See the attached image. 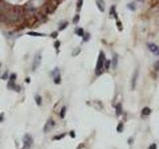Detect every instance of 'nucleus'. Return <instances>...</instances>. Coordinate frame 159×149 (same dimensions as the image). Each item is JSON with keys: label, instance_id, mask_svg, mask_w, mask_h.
<instances>
[{"label": "nucleus", "instance_id": "2f4dec72", "mask_svg": "<svg viewBox=\"0 0 159 149\" xmlns=\"http://www.w3.org/2000/svg\"><path fill=\"white\" fill-rule=\"evenodd\" d=\"M3 119H4V113L2 112V113H0V122L3 121Z\"/></svg>", "mask_w": 159, "mask_h": 149}, {"label": "nucleus", "instance_id": "aec40b11", "mask_svg": "<svg viewBox=\"0 0 159 149\" xmlns=\"http://www.w3.org/2000/svg\"><path fill=\"white\" fill-rule=\"evenodd\" d=\"M83 3H84V0H78V2H77V8H78V10H81L82 6H83Z\"/></svg>", "mask_w": 159, "mask_h": 149}, {"label": "nucleus", "instance_id": "2eb2a0df", "mask_svg": "<svg viewBox=\"0 0 159 149\" xmlns=\"http://www.w3.org/2000/svg\"><path fill=\"white\" fill-rule=\"evenodd\" d=\"M51 74H52V77H57V76H59V74H60V71H59V69H58V68H55V69H54V71H53L52 73H51Z\"/></svg>", "mask_w": 159, "mask_h": 149}, {"label": "nucleus", "instance_id": "b1692460", "mask_svg": "<svg viewBox=\"0 0 159 149\" xmlns=\"http://www.w3.org/2000/svg\"><path fill=\"white\" fill-rule=\"evenodd\" d=\"M79 21H80V15L77 14V15L74 17V19H73V22H74L75 24H77V23H79Z\"/></svg>", "mask_w": 159, "mask_h": 149}, {"label": "nucleus", "instance_id": "f3484780", "mask_svg": "<svg viewBox=\"0 0 159 149\" xmlns=\"http://www.w3.org/2000/svg\"><path fill=\"white\" fill-rule=\"evenodd\" d=\"M35 100H36V103L38 104V105H41V103H42V97H40V96H35Z\"/></svg>", "mask_w": 159, "mask_h": 149}, {"label": "nucleus", "instance_id": "4be33fe9", "mask_svg": "<svg viewBox=\"0 0 159 149\" xmlns=\"http://www.w3.org/2000/svg\"><path fill=\"white\" fill-rule=\"evenodd\" d=\"M83 37H84V39H83L84 41H85V42H87V41H89V40H90L91 35H90V33H85Z\"/></svg>", "mask_w": 159, "mask_h": 149}, {"label": "nucleus", "instance_id": "a878e982", "mask_svg": "<svg viewBox=\"0 0 159 149\" xmlns=\"http://www.w3.org/2000/svg\"><path fill=\"white\" fill-rule=\"evenodd\" d=\"M122 127H123V125H122V123L120 122V123L118 124L117 128H116V131H117V132H121V131H122Z\"/></svg>", "mask_w": 159, "mask_h": 149}, {"label": "nucleus", "instance_id": "cd10ccee", "mask_svg": "<svg viewBox=\"0 0 159 149\" xmlns=\"http://www.w3.org/2000/svg\"><path fill=\"white\" fill-rule=\"evenodd\" d=\"M154 69H155V71H159V61H157L154 64Z\"/></svg>", "mask_w": 159, "mask_h": 149}, {"label": "nucleus", "instance_id": "7ed1b4c3", "mask_svg": "<svg viewBox=\"0 0 159 149\" xmlns=\"http://www.w3.org/2000/svg\"><path fill=\"white\" fill-rule=\"evenodd\" d=\"M41 61H42V56L40 55V54H37V55L35 56V58H34V61H33V66H32L33 71L38 69L40 64H41Z\"/></svg>", "mask_w": 159, "mask_h": 149}, {"label": "nucleus", "instance_id": "393cba45", "mask_svg": "<svg viewBox=\"0 0 159 149\" xmlns=\"http://www.w3.org/2000/svg\"><path fill=\"white\" fill-rule=\"evenodd\" d=\"M67 26H68V22H65V23H63L61 26L59 27V30H60V31H62V30H64V29H65V28H66V27H67Z\"/></svg>", "mask_w": 159, "mask_h": 149}, {"label": "nucleus", "instance_id": "473e14b6", "mask_svg": "<svg viewBox=\"0 0 159 149\" xmlns=\"http://www.w3.org/2000/svg\"><path fill=\"white\" fill-rule=\"evenodd\" d=\"M153 54H154V55H155V56H159V46H158V48H157V50H156V51H155V52H154Z\"/></svg>", "mask_w": 159, "mask_h": 149}, {"label": "nucleus", "instance_id": "9b49d317", "mask_svg": "<svg viewBox=\"0 0 159 149\" xmlns=\"http://www.w3.org/2000/svg\"><path fill=\"white\" fill-rule=\"evenodd\" d=\"M76 34H77L78 36L83 37V36H84V34H85L84 29H83V28H77V29H76Z\"/></svg>", "mask_w": 159, "mask_h": 149}, {"label": "nucleus", "instance_id": "412c9836", "mask_svg": "<svg viewBox=\"0 0 159 149\" xmlns=\"http://www.w3.org/2000/svg\"><path fill=\"white\" fill-rule=\"evenodd\" d=\"M66 106L62 107V109H61V112H60V116H61V118H64L65 117V113H66Z\"/></svg>", "mask_w": 159, "mask_h": 149}, {"label": "nucleus", "instance_id": "4468645a", "mask_svg": "<svg viewBox=\"0 0 159 149\" xmlns=\"http://www.w3.org/2000/svg\"><path fill=\"white\" fill-rule=\"evenodd\" d=\"M110 64H111V61H110V60H105V61H104V65H103L104 69H105V70H108L109 67H110Z\"/></svg>", "mask_w": 159, "mask_h": 149}, {"label": "nucleus", "instance_id": "f8f14e48", "mask_svg": "<svg viewBox=\"0 0 159 149\" xmlns=\"http://www.w3.org/2000/svg\"><path fill=\"white\" fill-rule=\"evenodd\" d=\"M110 15L114 16L115 19H117V13L115 12V7H114V6H112V7L110 8Z\"/></svg>", "mask_w": 159, "mask_h": 149}, {"label": "nucleus", "instance_id": "7c9ffc66", "mask_svg": "<svg viewBox=\"0 0 159 149\" xmlns=\"http://www.w3.org/2000/svg\"><path fill=\"white\" fill-rule=\"evenodd\" d=\"M156 148H157V146H156L155 143H152V144L149 146V149H156Z\"/></svg>", "mask_w": 159, "mask_h": 149}, {"label": "nucleus", "instance_id": "4c0bfd02", "mask_svg": "<svg viewBox=\"0 0 159 149\" xmlns=\"http://www.w3.org/2000/svg\"><path fill=\"white\" fill-rule=\"evenodd\" d=\"M0 67H1V64H0Z\"/></svg>", "mask_w": 159, "mask_h": 149}, {"label": "nucleus", "instance_id": "c756f323", "mask_svg": "<svg viewBox=\"0 0 159 149\" xmlns=\"http://www.w3.org/2000/svg\"><path fill=\"white\" fill-rule=\"evenodd\" d=\"M60 45H61V43H60V41H56V42H55V48H56V49H59Z\"/></svg>", "mask_w": 159, "mask_h": 149}, {"label": "nucleus", "instance_id": "c85d7f7f", "mask_svg": "<svg viewBox=\"0 0 159 149\" xmlns=\"http://www.w3.org/2000/svg\"><path fill=\"white\" fill-rule=\"evenodd\" d=\"M116 24H117V27H118L119 31H122V27H121V23H120V21H117Z\"/></svg>", "mask_w": 159, "mask_h": 149}, {"label": "nucleus", "instance_id": "72a5a7b5", "mask_svg": "<svg viewBox=\"0 0 159 149\" xmlns=\"http://www.w3.org/2000/svg\"><path fill=\"white\" fill-rule=\"evenodd\" d=\"M53 38H57V36H58V33L57 32H54V33H52V35H51Z\"/></svg>", "mask_w": 159, "mask_h": 149}, {"label": "nucleus", "instance_id": "f03ea898", "mask_svg": "<svg viewBox=\"0 0 159 149\" xmlns=\"http://www.w3.org/2000/svg\"><path fill=\"white\" fill-rule=\"evenodd\" d=\"M23 142H24V145H23V149H29L33 143V138L30 134H25L24 135V138H23Z\"/></svg>", "mask_w": 159, "mask_h": 149}, {"label": "nucleus", "instance_id": "20e7f679", "mask_svg": "<svg viewBox=\"0 0 159 149\" xmlns=\"http://www.w3.org/2000/svg\"><path fill=\"white\" fill-rule=\"evenodd\" d=\"M54 126H55V121L53 120L52 118H50V119L47 121V122H46V124H45V126H44V132H45V133L49 132Z\"/></svg>", "mask_w": 159, "mask_h": 149}, {"label": "nucleus", "instance_id": "ddd939ff", "mask_svg": "<svg viewBox=\"0 0 159 149\" xmlns=\"http://www.w3.org/2000/svg\"><path fill=\"white\" fill-rule=\"evenodd\" d=\"M16 85L14 84V82H9L8 83V89H10V90H16V91H18L19 89H17V87L15 86Z\"/></svg>", "mask_w": 159, "mask_h": 149}, {"label": "nucleus", "instance_id": "6e6552de", "mask_svg": "<svg viewBox=\"0 0 159 149\" xmlns=\"http://www.w3.org/2000/svg\"><path fill=\"white\" fill-rule=\"evenodd\" d=\"M150 113H151V109L149 107H144L142 109V111H141V114L143 116H147V115H149Z\"/></svg>", "mask_w": 159, "mask_h": 149}, {"label": "nucleus", "instance_id": "c9c22d12", "mask_svg": "<svg viewBox=\"0 0 159 149\" xmlns=\"http://www.w3.org/2000/svg\"><path fill=\"white\" fill-rule=\"evenodd\" d=\"M70 135H71V137H75V136H76V134H75L74 131H71V132H70Z\"/></svg>", "mask_w": 159, "mask_h": 149}, {"label": "nucleus", "instance_id": "a211bd4d", "mask_svg": "<svg viewBox=\"0 0 159 149\" xmlns=\"http://www.w3.org/2000/svg\"><path fill=\"white\" fill-rule=\"evenodd\" d=\"M65 135H66V133H62V134H60V135H56V136L53 137V140H60V139H62L63 137H65Z\"/></svg>", "mask_w": 159, "mask_h": 149}, {"label": "nucleus", "instance_id": "6ab92c4d", "mask_svg": "<svg viewBox=\"0 0 159 149\" xmlns=\"http://www.w3.org/2000/svg\"><path fill=\"white\" fill-rule=\"evenodd\" d=\"M28 35L30 36H46L45 34H41V33H37V32H29Z\"/></svg>", "mask_w": 159, "mask_h": 149}, {"label": "nucleus", "instance_id": "5701e85b", "mask_svg": "<svg viewBox=\"0 0 159 149\" xmlns=\"http://www.w3.org/2000/svg\"><path fill=\"white\" fill-rule=\"evenodd\" d=\"M54 83L55 84H60V83H61V76H60V74H59V76H57V77H55L54 78Z\"/></svg>", "mask_w": 159, "mask_h": 149}, {"label": "nucleus", "instance_id": "f257e3e1", "mask_svg": "<svg viewBox=\"0 0 159 149\" xmlns=\"http://www.w3.org/2000/svg\"><path fill=\"white\" fill-rule=\"evenodd\" d=\"M104 61H105L104 54H103L102 51H101V53H99V56H98V59H97V67H96V74H102V68H103V65H104Z\"/></svg>", "mask_w": 159, "mask_h": 149}, {"label": "nucleus", "instance_id": "0eeeda50", "mask_svg": "<svg viewBox=\"0 0 159 149\" xmlns=\"http://www.w3.org/2000/svg\"><path fill=\"white\" fill-rule=\"evenodd\" d=\"M147 46H148V49H149L152 53H154V52L157 50V48H158V46H156V45L153 44V43H148Z\"/></svg>", "mask_w": 159, "mask_h": 149}, {"label": "nucleus", "instance_id": "dca6fc26", "mask_svg": "<svg viewBox=\"0 0 159 149\" xmlns=\"http://www.w3.org/2000/svg\"><path fill=\"white\" fill-rule=\"evenodd\" d=\"M127 7H128V9H129V10H131V11H134V10L136 9V7H135V4H134L133 2H130V3H128V4H127Z\"/></svg>", "mask_w": 159, "mask_h": 149}, {"label": "nucleus", "instance_id": "e433bc0d", "mask_svg": "<svg viewBox=\"0 0 159 149\" xmlns=\"http://www.w3.org/2000/svg\"><path fill=\"white\" fill-rule=\"evenodd\" d=\"M138 1H143V0H138Z\"/></svg>", "mask_w": 159, "mask_h": 149}, {"label": "nucleus", "instance_id": "1a4fd4ad", "mask_svg": "<svg viewBox=\"0 0 159 149\" xmlns=\"http://www.w3.org/2000/svg\"><path fill=\"white\" fill-rule=\"evenodd\" d=\"M121 112H122L121 104H120V103H117L116 106H115V113H116V115H120Z\"/></svg>", "mask_w": 159, "mask_h": 149}, {"label": "nucleus", "instance_id": "9d476101", "mask_svg": "<svg viewBox=\"0 0 159 149\" xmlns=\"http://www.w3.org/2000/svg\"><path fill=\"white\" fill-rule=\"evenodd\" d=\"M111 63H112V68L115 69L116 65H117V56L116 55H114V58H112V60H111Z\"/></svg>", "mask_w": 159, "mask_h": 149}, {"label": "nucleus", "instance_id": "423d86ee", "mask_svg": "<svg viewBox=\"0 0 159 149\" xmlns=\"http://www.w3.org/2000/svg\"><path fill=\"white\" fill-rule=\"evenodd\" d=\"M137 77H138V71L136 70L134 72V74H133V78H132V82H131V87L134 89L135 87V85H136V80H137Z\"/></svg>", "mask_w": 159, "mask_h": 149}, {"label": "nucleus", "instance_id": "bb28decb", "mask_svg": "<svg viewBox=\"0 0 159 149\" xmlns=\"http://www.w3.org/2000/svg\"><path fill=\"white\" fill-rule=\"evenodd\" d=\"M9 79H10V82H14V80H16V74H11Z\"/></svg>", "mask_w": 159, "mask_h": 149}, {"label": "nucleus", "instance_id": "39448f33", "mask_svg": "<svg viewBox=\"0 0 159 149\" xmlns=\"http://www.w3.org/2000/svg\"><path fill=\"white\" fill-rule=\"evenodd\" d=\"M96 4L97 6V8L99 9V11L104 12V10H105V3H104L103 0H96Z\"/></svg>", "mask_w": 159, "mask_h": 149}, {"label": "nucleus", "instance_id": "f704fd0d", "mask_svg": "<svg viewBox=\"0 0 159 149\" xmlns=\"http://www.w3.org/2000/svg\"><path fill=\"white\" fill-rule=\"evenodd\" d=\"M7 77H8L7 73H4V74H3V76H2V79H3V80H6V79H7Z\"/></svg>", "mask_w": 159, "mask_h": 149}]
</instances>
